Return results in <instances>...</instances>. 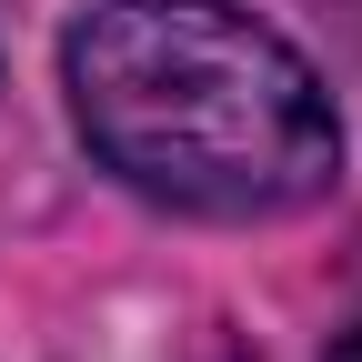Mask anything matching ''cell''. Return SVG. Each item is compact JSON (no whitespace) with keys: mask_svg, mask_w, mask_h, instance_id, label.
<instances>
[{"mask_svg":"<svg viewBox=\"0 0 362 362\" xmlns=\"http://www.w3.org/2000/svg\"><path fill=\"white\" fill-rule=\"evenodd\" d=\"M71 121L131 192L202 221H282L342 181V121L242 0H101L61 40Z\"/></svg>","mask_w":362,"mask_h":362,"instance_id":"6da1fadb","label":"cell"},{"mask_svg":"<svg viewBox=\"0 0 362 362\" xmlns=\"http://www.w3.org/2000/svg\"><path fill=\"white\" fill-rule=\"evenodd\" d=\"M332 362H362V322H352V332H342V342H332Z\"/></svg>","mask_w":362,"mask_h":362,"instance_id":"7a4b0ae2","label":"cell"}]
</instances>
